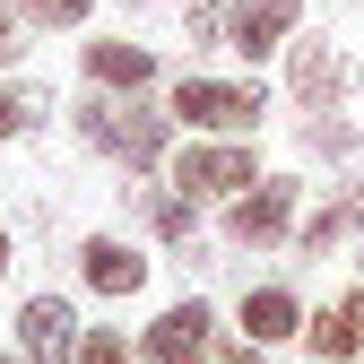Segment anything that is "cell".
Instances as JSON below:
<instances>
[{"instance_id":"6da1fadb","label":"cell","mask_w":364,"mask_h":364,"mask_svg":"<svg viewBox=\"0 0 364 364\" xmlns=\"http://www.w3.org/2000/svg\"><path fill=\"white\" fill-rule=\"evenodd\" d=\"M78 139L96 148V156H113V165H130V173H156L165 165V139H173V113H148V105H113L105 87L78 105Z\"/></svg>"},{"instance_id":"7a4b0ae2","label":"cell","mask_w":364,"mask_h":364,"mask_svg":"<svg viewBox=\"0 0 364 364\" xmlns=\"http://www.w3.org/2000/svg\"><path fill=\"white\" fill-rule=\"evenodd\" d=\"M182 130H208V139H252L260 113H269V87L260 78H173V105H165Z\"/></svg>"},{"instance_id":"3957f363","label":"cell","mask_w":364,"mask_h":364,"mask_svg":"<svg viewBox=\"0 0 364 364\" xmlns=\"http://www.w3.org/2000/svg\"><path fill=\"white\" fill-rule=\"evenodd\" d=\"M295 208H304V182L295 173H260L252 191L225 200V243L235 252H278V243H295Z\"/></svg>"},{"instance_id":"277c9868","label":"cell","mask_w":364,"mask_h":364,"mask_svg":"<svg viewBox=\"0 0 364 364\" xmlns=\"http://www.w3.org/2000/svg\"><path fill=\"white\" fill-rule=\"evenodd\" d=\"M173 182L191 200H235V191L260 182V156H252V139H191L182 165H173Z\"/></svg>"},{"instance_id":"5b68a950","label":"cell","mask_w":364,"mask_h":364,"mask_svg":"<svg viewBox=\"0 0 364 364\" xmlns=\"http://www.w3.org/2000/svg\"><path fill=\"white\" fill-rule=\"evenodd\" d=\"M78 304L70 295H26L18 304V355L26 364H78Z\"/></svg>"},{"instance_id":"8992f818","label":"cell","mask_w":364,"mask_h":364,"mask_svg":"<svg viewBox=\"0 0 364 364\" xmlns=\"http://www.w3.org/2000/svg\"><path fill=\"white\" fill-rule=\"evenodd\" d=\"M208 338H217V312H208L200 295H182V304H165L156 321H148L139 364H200V355H208Z\"/></svg>"},{"instance_id":"52a82bcc","label":"cell","mask_w":364,"mask_h":364,"mask_svg":"<svg viewBox=\"0 0 364 364\" xmlns=\"http://www.w3.org/2000/svg\"><path fill=\"white\" fill-rule=\"evenodd\" d=\"M304 26V0H235L225 9V53H243V61H269V53H287Z\"/></svg>"},{"instance_id":"ba28073f","label":"cell","mask_w":364,"mask_h":364,"mask_svg":"<svg viewBox=\"0 0 364 364\" xmlns=\"http://www.w3.org/2000/svg\"><path fill=\"white\" fill-rule=\"evenodd\" d=\"M78 278L96 287L105 304H130V295H148V252L122 243V235H87L78 243Z\"/></svg>"},{"instance_id":"9c48e42d","label":"cell","mask_w":364,"mask_h":364,"mask_svg":"<svg viewBox=\"0 0 364 364\" xmlns=\"http://www.w3.org/2000/svg\"><path fill=\"white\" fill-rule=\"evenodd\" d=\"M287 87H295V105H312V113H321V105H338L347 96V87H355V70H347V53H338V43H287Z\"/></svg>"},{"instance_id":"30bf717a","label":"cell","mask_w":364,"mask_h":364,"mask_svg":"<svg viewBox=\"0 0 364 364\" xmlns=\"http://www.w3.org/2000/svg\"><path fill=\"white\" fill-rule=\"evenodd\" d=\"M87 87H105V96H148L156 87V53L148 43H122V35H105V43H87Z\"/></svg>"},{"instance_id":"8fae6325","label":"cell","mask_w":364,"mask_h":364,"mask_svg":"<svg viewBox=\"0 0 364 364\" xmlns=\"http://www.w3.org/2000/svg\"><path fill=\"white\" fill-rule=\"evenodd\" d=\"M347 235H364V173L347 182L338 200H321L312 217H295V252H304V260H321V252H338Z\"/></svg>"},{"instance_id":"7c38bea8","label":"cell","mask_w":364,"mask_h":364,"mask_svg":"<svg viewBox=\"0 0 364 364\" xmlns=\"http://www.w3.org/2000/svg\"><path fill=\"white\" fill-rule=\"evenodd\" d=\"M235 321L252 347H287V338H304V304H295V287H243Z\"/></svg>"},{"instance_id":"4fadbf2b","label":"cell","mask_w":364,"mask_h":364,"mask_svg":"<svg viewBox=\"0 0 364 364\" xmlns=\"http://www.w3.org/2000/svg\"><path fill=\"white\" fill-rule=\"evenodd\" d=\"M139 217H148L156 243H191L200 235V200L182 191V182H173V191H139Z\"/></svg>"},{"instance_id":"5bb4252c","label":"cell","mask_w":364,"mask_h":364,"mask_svg":"<svg viewBox=\"0 0 364 364\" xmlns=\"http://www.w3.org/2000/svg\"><path fill=\"white\" fill-rule=\"evenodd\" d=\"M304 347L321 355V364H355V355H364V338H355L347 312H304Z\"/></svg>"},{"instance_id":"9a60e30c","label":"cell","mask_w":364,"mask_h":364,"mask_svg":"<svg viewBox=\"0 0 364 364\" xmlns=\"http://www.w3.org/2000/svg\"><path fill=\"white\" fill-rule=\"evenodd\" d=\"M304 156H330V165H347L355 156V122H338V105H321L304 122Z\"/></svg>"},{"instance_id":"2e32d148","label":"cell","mask_w":364,"mask_h":364,"mask_svg":"<svg viewBox=\"0 0 364 364\" xmlns=\"http://www.w3.org/2000/svg\"><path fill=\"white\" fill-rule=\"evenodd\" d=\"M18 18H26V26L70 35V26H87V18H96V0H18Z\"/></svg>"},{"instance_id":"e0dca14e","label":"cell","mask_w":364,"mask_h":364,"mask_svg":"<svg viewBox=\"0 0 364 364\" xmlns=\"http://www.w3.org/2000/svg\"><path fill=\"white\" fill-rule=\"evenodd\" d=\"M225 9H235V0H182V35H191L200 53H208V43H225Z\"/></svg>"},{"instance_id":"ac0fdd59","label":"cell","mask_w":364,"mask_h":364,"mask_svg":"<svg viewBox=\"0 0 364 364\" xmlns=\"http://www.w3.org/2000/svg\"><path fill=\"white\" fill-rule=\"evenodd\" d=\"M43 105H53L43 87H0V139H18V130H26V122H35Z\"/></svg>"},{"instance_id":"d6986e66","label":"cell","mask_w":364,"mask_h":364,"mask_svg":"<svg viewBox=\"0 0 364 364\" xmlns=\"http://www.w3.org/2000/svg\"><path fill=\"white\" fill-rule=\"evenodd\" d=\"M200 364H252V338H208Z\"/></svg>"},{"instance_id":"ffe728a7","label":"cell","mask_w":364,"mask_h":364,"mask_svg":"<svg viewBox=\"0 0 364 364\" xmlns=\"http://www.w3.org/2000/svg\"><path fill=\"white\" fill-rule=\"evenodd\" d=\"M18 61V9H0V70Z\"/></svg>"},{"instance_id":"44dd1931","label":"cell","mask_w":364,"mask_h":364,"mask_svg":"<svg viewBox=\"0 0 364 364\" xmlns=\"http://www.w3.org/2000/svg\"><path fill=\"white\" fill-rule=\"evenodd\" d=\"M338 312H347V321H355V338H364V287H347V304H338Z\"/></svg>"},{"instance_id":"7402d4cb","label":"cell","mask_w":364,"mask_h":364,"mask_svg":"<svg viewBox=\"0 0 364 364\" xmlns=\"http://www.w3.org/2000/svg\"><path fill=\"white\" fill-rule=\"evenodd\" d=\"M0 278H9V235H0Z\"/></svg>"},{"instance_id":"603a6c76","label":"cell","mask_w":364,"mask_h":364,"mask_svg":"<svg viewBox=\"0 0 364 364\" xmlns=\"http://www.w3.org/2000/svg\"><path fill=\"white\" fill-rule=\"evenodd\" d=\"M0 364H26V355H0Z\"/></svg>"}]
</instances>
